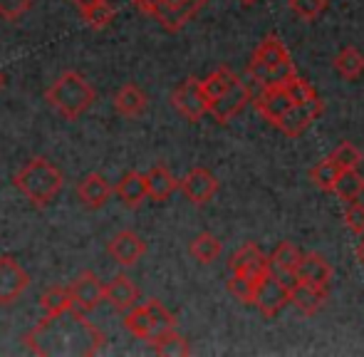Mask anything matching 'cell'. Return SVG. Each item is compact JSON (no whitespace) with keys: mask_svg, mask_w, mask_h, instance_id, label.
Instances as JSON below:
<instances>
[{"mask_svg":"<svg viewBox=\"0 0 364 357\" xmlns=\"http://www.w3.org/2000/svg\"><path fill=\"white\" fill-rule=\"evenodd\" d=\"M25 348L35 355H97L105 345V333L92 325L80 310L63 315H45L25 335Z\"/></svg>","mask_w":364,"mask_h":357,"instance_id":"6da1fadb","label":"cell"},{"mask_svg":"<svg viewBox=\"0 0 364 357\" xmlns=\"http://www.w3.org/2000/svg\"><path fill=\"white\" fill-rule=\"evenodd\" d=\"M13 181H15V188L38 208L50 206L65 188L63 171H60L53 161L43 159V156L30 159L28 164L15 174Z\"/></svg>","mask_w":364,"mask_h":357,"instance_id":"7a4b0ae2","label":"cell"},{"mask_svg":"<svg viewBox=\"0 0 364 357\" xmlns=\"http://www.w3.org/2000/svg\"><path fill=\"white\" fill-rule=\"evenodd\" d=\"M248 75L260 87H278V85H285L295 75V65H292L290 53L280 43V38L268 35L255 48L253 58L248 63Z\"/></svg>","mask_w":364,"mask_h":357,"instance_id":"3957f363","label":"cell"},{"mask_svg":"<svg viewBox=\"0 0 364 357\" xmlns=\"http://www.w3.org/2000/svg\"><path fill=\"white\" fill-rule=\"evenodd\" d=\"M97 92L82 78L80 73H65L50 85L45 100L53 110H58L68 122H77L92 105H95Z\"/></svg>","mask_w":364,"mask_h":357,"instance_id":"277c9868","label":"cell"},{"mask_svg":"<svg viewBox=\"0 0 364 357\" xmlns=\"http://www.w3.org/2000/svg\"><path fill=\"white\" fill-rule=\"evenodd\" d=\"M206 0H156L151 18L161 23L164 30L178 33L186 23H191L198 13L203 10Z\"/></svg>","mask_w":364,"mask_h":357,"instance_id":"5b68a950","label":"cell"},{"mask_svg":"<svg viewBox=\"0 0 364 357\" xmlns=\"http://www.w3.org/2000/svg\"><path fill=\"white\" fill-rule=\"evenodd\" d=\"M250 303H253L265 318H275V315L290 303V290L285 288V285L278 280V275L270 270V273H265L263 278H258Z\"/></svg>","mask_w":364,"mask_h":357,"instance_id":"8992f818","label":"cell"},{"mask_svg":"<svg viewBox=\"0 0 364 357\" xmlns=\"http://www.w3.org/2000/svg\"><path fill=\"white\" fill-rule=\"evenodd\" d=\"M70 298H73V310H80L85 315L92 313L105 300V283L95 270H82L70 285Z\"/></svg>","mask_w":364,"mask_h":357,"instance_id":"52a82bcc","label":"cell"},{"mask_svg":"<svg viewBox=\"0 0 364 357\" xmlns=\"http://www.w3.org/2000/svg\"><path fill=\"white\" fill-rule=\"evenodd\" d=\"M171 105L178 114H183L188 122H198L208 112V100L201 90V80L186 78L176 90L171 92Z\"/></svg>","mask_w":364,"mask_h":357,"instance_id":"ba28073f","label":"cell"},{"mask_svg":"<svg viewBox=\"0 0 364 357\" xmlns=\"http://www.w3.org/2000/svg\"><path fill=\"white\" fill-rule=\"evenodd\" d=\"M30 288V273L13 256H0V305H13Z\"/></svg>","mask_w":364,"mask_h":357,"instance_id":"9c48e42d","label":"cell"},{"mask_svg":"<svg viewBox=\"0 0 364 357\" xmlns=\"http://www.w3.org/2000/svg\"><path fill=\"white\" fill-rule=\"evenodd\" d=\"M107 253L109 258L122 268H132L141 261L146 253V243L136 231H119L109 243H107Z\"/></svg>","mask_w":364,"mask_h":357,"instance_id":"30bf717a","label":"cell"},{"mask_svg":"<svg viewBox=\"0 0 364 357\" xmlns=\"http://www.w3.org/2000/svg\"><path fill=\"white\" fill-rule=\"evenodd\" d=\"M320 114H322V100L315 97V100L305 102V105H290V110H285L283 114L278 117L275 127L283 129L288 137H300Z\"/></svg>","mask_w":364,"mask_h":357,"instance_id":"8fae6325","label":"cell"},{"mask_svg":"<svg viewBox=\"0 0 364 357\" xmlns=\"http://www.w3.org/2000/svg\"><path fill=\"white\" fill-rule=\"evenodd\" d=\"M248 102H250V87L238 80L230 90H225L220 97L208 102V112H211V117L218 124H225V122L233 119Z\"/></svg>","mask_w":364,"mask_h":357,"instance_id":"7c38bea8","label":"cell"},{"mask_svg":"<svg viewBox=\"0 0 364 357\" xmlns=\"http://www.w3.org/2000/svg\"><path fill=\"white\" fill-rule=\"evenodd\" d=\"M178 188H181L183 196H186L191 203L203 206V203L211 201L213 193L218 191V178L208 169H203V166H196V169H191L181 181H178Z\"/></svg>","mask_w":364,"mask_h":357,"instance_id":"4fadbf2b","label":"cell"},{"mask_svg":"<svg viewBox=\"0 0 364 357\" xmlns=\"http://www.w3.org/2000/svg\"><path fill=\"white\" fill-rule=\"evenodd\" d=\"M230 273H245L253 280L263 278L265 273H270V258L260 251V246L255 243H245L243 248L233 253V258L228 261Z\"/></svg>","mask_w":364,"mask_h":357,"instance_id":"5bb4252c","label":"cell"},{"mask_svg":"<svg viewBox=\"0 0 364 357\" xmlns=\"http://www.w3.org/2000/svg\"><path fill=\"white\" fill-rule=\"evenodd\" d=\"M105 300L119 313H127L132 305L139 303V288L134 285V280L129 275L119 273L105 285Z\"/></svg>","mask_w":364,"mask_h":357,"instance_id":"9a60e30c","label":"cell"},{"mask_svg":"<svg viewBox=\"0 0 364 357\" xmlns=\"http://www.w3.org/2000/svg\"><path fill=\"white\" fill-rule=\"evenodd\" d=\"M295 275H297V280H307V283H315V285H320V288L330 290L335 270H332V266L320 253H307V256H300V261H297Z\"/></svg>","mask_w":364,"mask_h":357,"instance_id":"2e32d148","label":"cell"},{"mask_svg":"<svg viewBox=\"0 0 364 357\" xmlns=\"http://www.w3.org/2000/svg\"><path fill=\"white\" fill-rule=\"evenodd\" d=\"M325 300H327V288L307 283V280H297L290 288V303L305 315H315L325 305Z\"/></svg>","mask_w":364,"mask_h":357,"instance_id":"e0dca14e","label":"cell"},{"mask_svg":"<svg viewBox=\"0 0 364 357\" xmlns=\"http://www.w3.org/2000/svg\"><path fill=\"white\" fill-rule=\"evenodd\" d=\"M112 186L102 174H87L77 183V198L82 201V206L87 208H102L112 196Z\"/></svg>","mask_w":364,"mask_h":357,"instance_id":"ac0fdd59","label":"cell"},{"mask_svg":"<svg viewBox=\"0 0 364 357\" xmlns=\"http://www.w3.org/2000/svg\"><path fill=\"white\" fill-rule=\"evenodd\" d=\"M290 105H295V102L290 100V95L285 92L283 85H278V87H263V92L255 97L258 112L268 122H273V124L278 122V117L283 114L285 110H290Z\"/></svg>","mask_w":364,"mask_h":357,"instance_id":"d6986e66","label":"cell"},{"mask_svg":"<svg viewBox=\"0 0 364 357\" xmlns=\"http://www.w3.org/2000/svg\"><path fill=\"white\" fill-rule=\"evenodd\" d=\"M112 191L119 196V201L127 208H136L144 203L146 198V176L141 171H127L124 176L117 181V186Z\"/></svg>","mask_w":364,"mask_h":357,"instance_id":"ffe728a7","label":"cell"},{"mask_svg":"<svg viewBox=\"0 0 364 357\" xmlns=\"http://www.w3.org/2000/svg\"><path fill=\"white\" fill-rule=\"evenodd\" d=\"M144 176H146V196H151L154 201H166V198L178 188L176 176H173L164 164L151 166Z\"/></svg>","mask_w":364,"mask_h":357,"instance_id":"44dd1931","label":"cell"},{"mask_svg":"<svg viewBox=\"0 0 364 357\" xmlns=\"http://www.w3.org/2000/svg\"><path fill=\"white\" fill-rule=\"evenodd\" d=\"M146 95L144 90H139L136 85H124L119 92L114 95V110L119 112L122 117H141L146 112Z\"/></svg>","mask_w":364,"mask_h":357,"instance_id":"7402d4cb","label":"cell"},{"mask_svg":"<svg viewBox=\"0 0 364 357\" xmlns=\"http://www.w3.org/2000/svg\"><path fill=\"white\" fill-rule=\"evenodd\" d=\"M332 193L342 198V201H357L364 193V176L357 169H340L335 183H332Z\"/></svg>","mask_w":364,"mask_h":357,"instance_id":"603a6c76","label":"cell"},{"mask_svg":"<svg viewBox=\"0 0 364 357\" xmlns=\"http://www.w3.org/2000/svg\"><path fill=\"white\" fill-rule=\"evenodd\" d=\"M154 348L156 355L164 357H181V355H191V348H188L186 338L178 335L176 330H168V333H161L149 343Z\"/></svg>","mask_w":364,"mask_h":357,"instance_id":"cb8c5ba5","label":"cell"},{"mask_svg":"<svg viewBox=\"0 0 364 357\" xmlns=\"http://www.w3.org/2000/svg\"><path fill=\"white\" fill-rule=\"evenodd\" d=\"M146 313H149V320H151V340L156 338V335L161 333H168V330H176V318H173L171 313H168L166 308L161 305V300L156 298H149L144 303ZM149 340V343H151Z\"/></svg>","mask_w":364,"mask_h":357,"instance_id":"d4e9b609","label":"cell"},{"mask_svg":"<svg viewBox=\"0 0 364 357\" xmlns=\"http://www.w3.org/2000/svg\"><path fill=\"white\" fill-rule=\"evenodd\" d=\"M188 251H191V256L196 258L198 263H213V261H218L220 251H223V243H220L213 233H198L191 241V246H188Z\"/></svg>","mask_w":364,"mask_h":357,"instance_id":"484cf974","label":"cell"},{"mask_svg":"<svg viewBox=\"0 0 364 357\" xmlns=\"http://www.w3.org/2000/svg\"><path fill=\"white\" fill-rule=\"evenodd\" d=\"M40 310L45 315H63L68 310H73V298H70V288H63V285H55L48 293L40 298Z\"/></svg>","mask_w":364,"mask_h":357,"instance_id":"4316f807","label":"cell"},{"mask_svg":"<svg viewBox=\"0 0 364 357\" xmlns=\"http://www.w3.org/2000/svg\"><path fill=\"white\" fill-rule=\"evenodd\" d=\"M235 82H238V78H235L233 70L220 68L213 75H208L206 80H201V90H203V95H206V100L211 102V100H216V97L223 95L225 90L233 87Z\"/></svg>","mask_w":364,"mask_h":357,"instance_id":"83f0119b","label":"cell"},{"mask_svg":"<svg viewBox=\"0 0 364 357\" xmlns=\"http://www.w3.org/2000/svg\"><path fill=\"white\" fill-rule=\"evenodd\" d=\"M124 328L129 330L134 338H139V340H151V320H149V313H146V308L144 305H132L129 310H127V315H124Z\"/></svg>","mask_w":364,"mask_h":357,"instance_id":"f1b7e54d","label":"cell"},{"mask_svg":"<svg viewBox=\"0 0 364 357\" xmlns=\"http://www.w3.org/2000/svg\"><path fill=\"white\" fill-rule=\"evenodd\" d=\"M335 70L345 80H357L364 73V55L357 48H345L335 58Z\"/></svg>","mask_w":364,"mask_h":357,"instance_id":"f546056e","label":"cell"},{"mask_svg":"<svg viewBox=\"0 0 364 357\" xmlns=\"http://www.w3.org/2000/svg\"><path fill=\"white\" fill-rule=\"evenodd\" d=\"M300 256L302 253L297 251V246H292L290 241H283L273 251V256H270V270L273 273H292L297 261H300Z\"/></svg>","mask_w":364,"mask_h":357,"instance_id":"4dcf8cb0","label":"cell"},{"mask_svg":"<svg viewBox=\"0 0 364 357\" xmlns=\"http://www.w3.org/2000/svg\"><path fill=\"white\" fill-rule=\"evenodd\" d=\"M82 18L87 20V25H90L92 30H105V28H109V25L114 23L117 10H114V5H112V3L102 0V3L95 5V8L85 10V13H82Z\"/></svg>","mask_w":364,"mask_h":357,"instance_id":"1f68e13d","label":"cell"},{"mask_svg":"<svg viewBox=\"0 0 364 357\" xmlns=\"http://www.w3.org/2000/svg\"><path fill=\"white\" fill-rule=\"evenodd\" d=\"M337 174H340V166H337L330 156L317 161V164L310 169V178L315 181L317 188H322V191H332V183H335Z\"/></svg>","mask_w":364,"mask_h":357,"instance_id":"d6a6232c","label":"cell"},{"mask_svg":"<svg viewBox=\"0 0 364 357\" xmlns=\"http://www.w3.org/2000/svg\"><path fill=\"white\" fill-rule=\"evenodd\" d=\"M255 283H258V280H253L250 275H245V273H230L228 290H230V295H233L235 300H240V303H250V300H253Z\"/></svg>","mask_w":364,"mask_h":357,"instance_id":"836d02e7","label":"cell"},{"mask_svg":"<svg viewBox=\"0 0 364 357\" xmlns=\"http://www.w3.org/2000/svg\"><path fill=\"white\" fill-rule=\"evenodd\" d=\"M330 159L335 161L340 169H357V166L362 164V151L357 149L355 144H350V142H342V144L332 151Z\"/></svg>","mask_w":364,"mask_h":357,"instance_id":"e575fe53","label":"cell"},{"mask_svg":"<svg viewBox=\"0 0 364 357\" xmlns=\"http://www.w3.org/2000/svg\"><path fill=\"white\" fill-rule=\"evenodd\" d=\"M283 87H285V92H288L290 100L295 102V105H305V102H310V100H315V97H317L315 90H312V85L305 82L302 78H297V75H292Z\"/></svg>","mask_w":364,"mask_h":357,"instance_id":"d590c367","label":"cell"},{"mask_svg":"<svg viewBox=\"0 0 364 357\" xmlns=\"http://www.w3.org/2000/svg\"><path fill=\"white\" fill-rule=\"evenodd\" d=\"M33 0H0V18L8 23H18L25 13H30Z\"/></svg>","mask_w":364,"mask_h":357,"instance_id":"8d00e7d4","label":"cell"},{"mask_svg":"<svg viewBox=\"0 0 364 357\" xmlns=\"http://www.w3.org/2000/svg\"><path fill=\"white\" fill-rule=\"evenodd\" d=\"M327 0H290V8L300 15L302 20H315L325 10Z\"/></svg>","mask_w":364,"mask_h":357,"instance_id":"74e56055","label":"cell"},{"mask_svg":"<svg viewBox=\"0 0 364 357\" xmlns=\"http://www.w3.org/2000/svg\"><path fill=\"white\" fill-rule=\"evenodd\" d=\"M345 223L352 233L364 236V203L350 201V206H347V211H345Z\"/></svg>","mask_w":364,"mask_h":357,"instance_id":"f35d334b","label":"cell"},{"mask_svg":"<svg viewBox=\"0 0 364 357\" xmlns=\"http://www.w3.org/2000/svg\"><path fill=\"white\" fill-rule=\"evenodd\" d=\"M73 3L77 5V10H80V15H82V13H85V10L95 8L97 3H102V0H73Z\"/></svg>","mask_w":364,"mask_h":357,"instance_id":"ab89813d","label":"cell"},{"mask_svg":"<svg viewBox=\"0 0 364 357\" xmlns=\"http://www.w3.org/2000/svg\"><path fill=\"white\" fill-rule=\"evenodd\" d=\"M357 256H360V261H362V266H364V238H362L360 246H357Z\"/></svg>","mask_w":364,"mask_h":357,"instance_id":"60d3db41","label":"cell"},{"mask_svg":"<svg viewBox=\"0 0 364 357\" xmlns=\"http://www.w3.org/2000/svg\"><path fill=\"white\" fill-rule=\"evenodd\" d=\"M3 85H5V75H3V70H0V90H3Z\"/></svg>","mask_w":364,"mask_h":357,"instance_id":"b9f144b4","label":"cell"},{"mask_svg":"<svg viewBox=\"0 0 364 357\" xmlns=\"http://www.w3.org/2000/svg\"><path fill=\"white\" fill-rule=\"evenodd\" d=\"M243 5H253V3H258V0H240Z\"/></svg>","mask_w":364,"mask_h":357,"instance_id":"7bdbcfd3","label":"cell"}]
</instances>
